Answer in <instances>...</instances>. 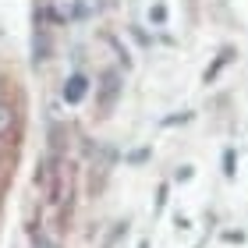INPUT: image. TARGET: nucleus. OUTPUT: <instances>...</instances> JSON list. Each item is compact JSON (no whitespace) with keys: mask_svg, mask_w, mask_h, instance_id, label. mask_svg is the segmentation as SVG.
I'll return each instance as SVG.
<instances>
[{"mask_svg":"<svg viewBox=\"0 0 248 248\" xmlns=\"http://www.w3.org/2000/svg\"><path fill=\"white\" fill-rule=\"evenodd\" d=\"M117 96H121V75L117 71H103V78H99V110H107L117 103Z\"/></svg>","mask_w":248,"mask_h":248,"instance_id":"nucleus-1","label":"nucleus"},{"mask_svg":"<svg viewBox=\"0 0 248 248\" xmlns=\"http://www.w3.org/2000/svg\"><path fill=\"white\" fill-rule=\"evenodd\" d=\"M85 93H89V78L85 75H71L67 78V85H64V103H82L85 99Z\"/></svg>","mask_w":248,"mask_h":248,"instance_id":"nucleus-2","label":"nucleus"},{"mask_svg":"<svg viewBox=\"0 0 248 248\" xmlns=\"http://www.w3.org/2000/svg\"><path fill=\"white\" fill-rule=\"evenodd\" d=\"M15 128V107L7 103V96H4V89H0V139Z\"/></svg>","mask_w":248,"mask_h":248,"instance_id":"nucleus-3","label":"nucleus"},{"mask_svg":"<svg viewBox=\"0 0 248 248\" xmlns=\"http://www.w3.org/2000/svg\"><path fill=\"white\" fill-rule=\"evenodd\" d=\"M46 53H50V39H46V29H39L36 32V64L46 61Z\"/></svg>","mask_w":248,"mask_h":248,"instance_id":"nucleus-4","label":"nucleus"},{"mask_svg":"<svg viewBox=\"0 0 248 248\" xmlns=\"http://www.w3.org/2000/svg\"><path fill=\"white\" fill-rule=\"evenodd\" d=\"M227 61H231V50H223V53H220V61H217V64H213L209 71H206V82H213V78H217V71H220V67L227 64Z\"/></svg>","mask_w":248,"mask_h":248,"instance_id":"nucleus-5","label":"nucleus"},{"mask_svg":"<svg viewBox=\"0 0 248 248\" xmlns=\"http://www.w3.org/2000/svg\"><path fill=\"white\" fill-rule=\"evenodd\" d=\"M149 18L156 21V25H163V21H167V7H163V4H156V7L149 11Z\"/></svg>","mask_w":248,"mask_h":248,"instance_id":"nucleus-6","label":"nucleus"},{"mask_svg":"<svg viewBox=\"0 0 248 248\" xmlns=\"http://www.w3.org/2000/svg\"><path fill=\"white\" fill-rule=\"evenodd\" d=\"M142 248H145V245H142Z\"/></svg>","mask_w":248,"mask_h":248,"instance_id":"nucleus-7","label":"nucleus"}]
</instances>
